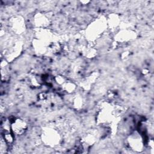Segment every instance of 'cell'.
<instances>
[{
	"label": "cell",
	"instance_id": "6da1fadb",
	"mask_svg": "<svg viewBox=\"0 0 154 154\" xmlns=\"http://www.w3.org/2000/svg\"><path fill=\"white\" fill-rule=\"evenodd\" d=\"M11 128L13 129L14 132L17 134H21L24 132L26 128V125L23 121L20 120H16L14 121Z\"/></svg>",
	"mask_w": 154,
	"mask_h": 154
}]
</instances>
